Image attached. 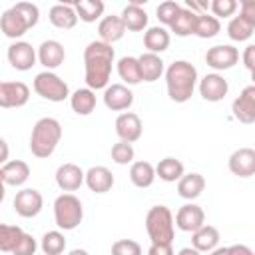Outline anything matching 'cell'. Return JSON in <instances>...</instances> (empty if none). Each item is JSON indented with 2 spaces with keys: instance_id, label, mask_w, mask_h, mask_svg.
<instances>
[{
  "instance_id": "cell-2",
  "label": "cell",
  "mask_w": 255,
  "mask_h": 255,
  "mask_svg": "<svg viewBox=\"0 0 255 255\" xmlns=\"http://www.w3.org/2000/svg\"><path fill=\"white\" fill-rule=\"evenodd\" d=\"M197 68L187 60H175L165 68V88L167 96L175 104H185L191 100L197 86Z\"/></svg>"
},
{
  "instance_id": "cell-3",
  "label": "cell",
  "mask_w": 255,
  "mask_h": 255,
  "mask_svg": "<svg viewBox=\"0 0 255 255\" xmlns=\"http://www.w3.org/2000/svg\"><path fill=\"white\" fill-rule=\"evenodd\" d=\"M40 20V10L32 2H18L12 8L4 10L0 16V30L6 38L18 42L30 28H34Z\"/></svg>"
},
{
  "instance_id": "cell-47",
  "label": "cell",
  "mask_w": 255,
  "mask_h": 255,
  "mask_svg": "<svg viewBox=\"0 0 255 255\" xmlns=\"http://www.w3.org/2000/svg\"><path fill=\"white\" fill-rule=\"evenodd\" d=\"M229 251H231V255H253V253H255L251 247H247V245H243V243H235V245H231Z\"/></svg>"
},
{
  "instance_id": "cell-21",
  "label": "cell",
  "mask_w": 255,
  "mask_h": 255,
  "mask_svg": "<svg viewBox=\"0 0 255 255\" xmlns=\"http://www.w3.org/2000/svg\"><path fill=\"white\" fill-rule=\"evenodd\" d=\"M116 183L114 173L106 165H92L86 171V185L94 193H108Z\"/></svg>"
},
{
  "instance_id": "cell-48",
  "label": "cell",
  "mask_w": 255,
  "mask_h": 255,
  "mask_svg": "<svg viewBox=\"0 0 255 255\" xmlns=\"http://www.w3.org/2000/svg\"><path fill=\"white\" fill-rule=\"evenodd\" d=\"M177 255H201V251H197L195 247H181Z\"/></svg>"
},
{
  "instance_id": "cell-15",
  "label": "cell",
  "mask_w": 255,
  "mask_h": 255,
  "mask_svg": "<svg viewBox=\"0 0 255 255\" xmlns=\"http://www.w3.org/2000/svg\"><path fill=\"white\" fill-rule=\"evenodd\" d=\"M133 104V92L126 84H110L104 90V106L112 112H126Z\"/></svg>"
},
{
  "instance_id": "cell-41",
  "label": "cell",
  "mask_w": 255,
  "mask_h": 255,
  "mask_svg": "<svg viewBox=\"0 0 255 255\" xmlns=\"http://www.w3.org/2000/svg\"><path fill=\"white\" fill-rule=\"evenodd\" d=\"M209 8H211L215 18H229L239 8V2L237 0H213L209 4Z\"/></svg>"
},
{
  "instance_id": "cell-53",
  "label": "cell",
  "mask_w": 255,
  "mask_h": 255,
  "mask_svg": "<svg viewBox=\"0 0 255 255\" xmlns=\"http://www.w3.org/2000/svg\"><path fill=\"white\" fill-rule=\"evenodd\" d=\"M253 255H255V253H253Z\"/></svg>"
},
{
  "instance_id": "cell-22",
  "label": "cell",
  "mask_w": 255,
  "mask_h": 255,
  "mask_svg": "<svg viewBox=\"0 0 255 255\" xmlns=\"http://www.w3.org/2000/svg\"><path fill=\"white\" fill-rule=\"evenodd\" d=\"M126 24L122 20V16L118 14H112V16H104L98 24V34H100V40L106 42V44H114V42H120L126 34Z\"/></svg>"
},
{
  "instance_id": "cell-46",
  "label": "cell",
  "mask_w": 255,
  "mask_h": 255,
  "mask_svg": "<svg viewBox=\"0 0 255 255\" xmlns=\"http://www.w3.org/2000/svg\"><path fill=\"white\" fill-rule=\"evenodd\" d=\"M147 255H175L171 243H151Z\"/></svg>"
},
{
  "instance_id": "cell-42",
  "label": "cell",
  "mask_w": 255,
  "mask_h": 255,
  "mask_svg": "<svg viewBox=\"0 0 255 255\" xmlns=\"http://www.w3.org/2000/svg\"><path fill=\"white\" fill-rule=\"evenodd\" d=\"M112 255H141V245L133 239H118L112 245Z\"/></svg>"
},
{
  "instance_id": "cell-40",
  "label": "cell",
  "mask_w": 255,
  "mask_h": 255,
  "mask_svg": "<svg viewBox=\"0 0 255 255\" xmlns=\"http://www.w3.org/2000/svg\"><path fill=\"white\" fill-rule=\"evenodd\" d=\"M179 10H181V6H179L177 2H173V0H165V2L157 4L155 14H157V20H159L163 26H171V22H173L175 16L179 14Z\"/></svg>"
},
{
  "instance_id": "cell-31",
  "label": "cell",
  "mask_w": 255,
  "mask_h": 255,
  "mask_svg": "<svg viewBox=\"0 0 255 255\" xmlns=\"http://www.w3.org/2000/svg\"><path fill=\"white\" fill-rule=\"evenodd\" d=\"M197 16H199V14H195V12H191V10H187V8L181 6L179 14L175 16V20H173L171 26H169V32H173V34L179 36V38H185V36L195 34Z\"/></svg>"
},
{
  "instance_id": "cell-19",
  "label": "cell",
  "mask_w": 255,
  "mask_h": 255,
  "mask_svg": "<svg viewBox=\"0 0 255 255\" xmlns=\"http://www.w3.org/2000/svg\"><path fill=\"white\" fill-rule=\"evenodd\" d=\"M64 60H66V50L58 40H44L38 46V62L48 72H54L56 68H60Z\"/></svg>"
},
{
  "instance_id": "cell-4",
  "label": "cell",
  "mask_w": 255,
  "mask_h": 255,
  "mask_svg": "<svg viewBox=\"0 0 255 255\" xmlns=\"http://www.w3.org/2000/svg\"><path fill=\"white\" fill-rule=\"evenodd\" d=\"M62 139V124L56 118H40L30 133V151L38 159L50 157Z\"/></svg>"
},
{
  "instance_id": "cell-29",
  "label": "cell",
  "mask_w": 255,
  "mask_h": 255,
  "mask_svg": "<svg viewBox=\"0 0 255 255\" xmlns=\"http://www.w3.org/2000/svg\"><path fill=\"white\" fill-rule=\"evenodd\" d=\"M155 173H157V177L161 179V181H165V183H175V181H179L183 175H185V167H183V163L177 159V157H163V159H159L157 161V165H155Z\"/></svg>"
},
{
  "instance_id": "cell-33",
  "label": "cell",
  "mask_w": 255,
  "mask_h": 255,
  "mask_svg": "<svg viewBox=\"0 0 255 255\" xmlns=\"http://www.w3.org/2000/svg\"><path fill=\"white\" fill-rule=\"evenodd\" d=\"M120 16H122V20L129 32H141L143 28H147V12L139 6L126 4Z\"/></svg>"
},
{
  "instance_id": "cell-26",
  "label": "cell",
  "mask_w": 255,
  "mask_h": 255,
  "mask_svg": "<svg viewBox=\"0 0 255 255\" xmlns=\"http://www.w3.org/2000/svg\"><path fill=\"white\" fill-rule=\"evenodd\" d=\"M139 60V68H141V80L143 82H155L165 74V64L157 54L145 52L141 56H137Z\"/></svg>"
},
{
  "instance_id": "cell-5",
  "label": "cell",
  "mask_w": 255,
  "mask_h": 255,
  "mask_svg": "<svg viewBox=\"0 0 255 255\" xmlns=\"http://www.w3.org/2000/svg\"><path fill=\"white\" fill-rule=\"evenodd\" d=\"M145 231L151 243H171L175 237V219L169 207L153 205L145 213Z\"/></svg>"
},
{
  "instance_id": "cell-14",
  "label": "cell",
  "mask_w": 255,
  "mask_h": 255,
  "mask_svg": "<svg viewBox=\"0 0 255 255\" xmlns=\"http://www.w3.org/2000/svg\"><path fill=\"white\" fill-rule=\"evenodd\" d=\"M229 92V84L227 80L217 74V72H211V74H205L201 80H199V96L205 100V102H221Z\"/></svg>"
},
{
  "instance_id": "cell-35",
  "label": "cell",
  "mask_w": 255,
  "mask_h": 255,
  "mask_svg": "<svg viewBox=\"0 0 255 255\" xmlns=\"http://www.w3.org/2000/svg\"><path fill=\"white\" fill-rule=\"evenodd\" d=\"M253 30L255 26L251 22H247L243 16H233L227 24V36L233 40V42H247L251 36H253Z\"/></svg>"
},
{
  "instance_id": "cell-38",
  "label": "cell",
  "mask_w": 255,
  "mask_h": 255,
  "mask_svg": "<svg viewBox=\"0 0 255 255\" xmlns=\"http://www.w3.org/2000/svg\"><path fill=\"white\" fill-rule=\"evenodd\" d=\"M22 235H24V231L18 225H6V223L0 225V249L4 253H12L14 247L18 245V241L22 239Z\"/></svg>"
},
{
  "instance_id": "cell-49",
  "label": "cell",
  "mask_w": 255,
  "mask_h": 255,
  "mask_svg": "<svg viewBox=\"0 0 255 255\" xmlns=\"http://www.w3.org/2000/svg\"><path fill=\"white\" fill-rule=\"evenodd\" d=\"M0 145H2V165H4L8 161V143H6V139H2Z\"/></svg>"
},
{
  "instance_id": "cell-16",
  "label": "cell",
  "mask_w": 255,
  "mask_h": 255,
  "mask_svg": "<svg viewBox=\"0 0 255 255\" xmlns=\"http://www.w3.org/2000/svg\"><path fill=\"white\" fill-rule=\"evenodd\" d=\"M116 133L120 137V141H126V143H133L141 137L143 133V126H141V120L137 114L133 112H124L116 118Z\"/></svg>"
},
{
  "instance_id": "cell-13",
  "label": "cell",
  "mask_w": 255,
  "mask_h": 255,
  "mask_svg": "<svg viewBox=\"0 0 255 255\" xmlns=\"http://www.w3.org/2000/svg\"><path fill=\"white\" fill-rule=\"evenodd\" d=\"M233 118L241 124H255V86H245L231 104Z\"/></svg>"
},
{
  "instance_id": "cell-51",
  "label": "cell",
  "mask_w": 255,
  "mask_h": 255,
  "mask_svg": "<svg viewBox=\"0 0 255 255\" xmlns=\"http://www.w3.org/2000/svg\"><path fill=\"white\" fill-rule=\"evenodd\" d=\"M68 255H90V253H88L86 249H80V247H78V249H72Z\"/></svg>"
},
{
  "instance_id": "cell-36",
  "label": "cell",
  "mask_w": 255,
  "mask_h": 255,
  "mask_svg": "<svg viewBox=\"0 0 255 255\" xmlns=\"http://www.w3.org/2000/svg\"><path fill=\"white\" fill-rule=\"evenodd\" d=\"M40 249L44 255H62L64 249H66V237L62 231L54 229V231H46L42 235V241H40Z\"/></svg>"
},
{
  "instance_id": "cell-27",
  "label": "cell",
  "mask_w": 255,
  "mask_h": 255,
  "mask_svg": "<svg viewBox=\"0 0 255 255\" xmlns=\"http://www.w3.org/2000/svg\"><path fill=\"white\" fill-rule=\"evenodd\" d=\"M155 177H157L155 167H153L149 161H145V159L133 161V163L129 165V181H131L135 187H139V189L149 187V185L155 181Z\"/></svg>"
},
{
  "instance_id": "cell-24",
  "label": "cell",
  "mask_w": 255,
  "mask_h": 255,
  "mask_svg": "<svg viewBox=\"0 0 255 255\" xmlns=\"http://www.w3.org/2000/svg\"><path fill=\"white\" fill-rule=\"evenodd\" d=\"M219 239H221L219 229L205 223L201 229H197L195 233H191V247H195V249L201 251V253H205V251L211 253L213 249H217Z\"/></svg>"
},
{
  "instance_id": "cell-54",
  "label": "cell",
  "mask_w": 255,
  "mask_h": 255,
  "mask_svg": "<svg viewBox=\"0 0 255 255\" xmlns=\"http://www.w3.org/2000/svg\"><path fill=\"white\" fill-rule=\"evenodd\" d=\"M42 255H44V253H42Z\"/></svg>"
},
{
  "instance_id": "cell-44",
  "label": "cell",
  "mask_w": 255,
  "mask_h": 255,
  "mask_svg": "<svg viewBox=\"0 0 255 255\" xmlns=\"http://www.w3.org/2000/svg\"><path fill=\"white\" fill-rule=\"evenodd\" d=\"M239 16L255 26V0H241L239 2Z\"/></svg>"
},
{
  "instance_id": "cell-25",
  "label": "cell",
  "mask_w": 255,
  "mask_h": 255,
  "mask_svg": "<svg viewBox=\"0 0 255 255\" xmlns=\"http://www.w3.org/2000/svg\"><path fill=\"white\" fill-rule=\"evenodd\" d=\"M169 42H171L169 30H165L163 26H149L143 34V46L147 48V52L157 56L169 48Z\"/></svg>"
},
{
  "instance_id": "cell-23",
  "label": "cell",
  "mask_w": 255,
  "mask_h": 255,
  "mask_svg": "<svg viewBox=\"0 0 255 255\" xmlns=\"http://www.w3.org/2000/svg\"><path fill=\"white\" fill-rule=\"evenodd\" d=\"M48 20L58 30H72L80 18L74 4H54L48 12Z\"/></svg>"
},
{
  "instance_id": "cell-34",
  "label": "cell",
  "mask_w": 255,
  "mask_h": 255,
  "mask_svg": "<svg viewBox=\"0 0 255 255\" xmlns=\"http://www.w3.org/2000/svg\"><path fill=\"white\" fill-rule=\"evenodd\" d=\"M76 12H78V18L86 24H92L96 20H100V16L104 14V2L102 0H80L74 4Z\"/></svg>"
},
{
  "instance_id": "cell-28",
  "label": "cell",
  "mask_w": 255,
  "mask_h": 255,
  "mask_svg": "<svg viewBox=\"0 0 255 255\" xmlns=\"http://www.w3.org/2000/svg\"><path fill=\"white\" fill-rule=\"evenodd\" d=\"M203 189H205V177L201 173H185L177 181V193L187 201L197 199L203 193Z\"/></svg>"
},
{
  "instance_id": "cell-11",
  "label": "cell",
  "mask_w": 255,
  "mask_h": 255,
  "mask_svg": "<svg viewBox=\"0 0 255 255\" xmlns=\"http://www.w3.org/2000/svg\"><path fill=\"white\" fill-rule=\"evenodd\" d=\"M205 225V211L197 203H185L175 213V227L185 233H195Z\"/></svg>"
},
{
  "instance_id": "cell-50",
  "label": "cell",
  "mask_w": 255,
  "mask_h": 255,
  "mask_svg": "<svg viewBox=\"0 0 255 255\" xmlns=\"http://www.w3.org/2000/svg\"><path fill=\"white\" fill-rule=\"evenodd\" d=\"M209 255H231V251H229V247H217Z\"/></svg>"
},
{
  "instance_id": "cell-37",
  "label": "cell",
  "mask_w": 255,
  "mask_h": 255,
  "mask_svg": "<svg viewBox=\"0 0 255 255\" xmlns=\"http://www.w3.org/2000/svg\"><path fill=\"white\" fill-rule=\"evenodd\" d=\"M219 30H221V22L213 14H207L205 12V14H199L197 16V26H195V36L197 38H203V40L213 38V36L219 34Z\"/></svg>"
},
{
  "instance_id": "cell-45",
  "label": "cell",
  "mask_w": 255,
  "mask_h": 255,
  "mask_svg": "<svg viewBox=\"0 0 255 255\" xmlns=\"http://www.w3.org/2000/svg\"><path fill=\"white\" fill-rule=\"evenodd\" d=\"M241 60H243V66H245L249 72H255V44H249V46L243 50Z\"/></svg>"
},
{
  "instance_id": "cell-39",
  "label": "cell",
  "mask_w": 255,
  "mask_h": 255,
  "mask_svg": "<svg viewBox=\"0 0 255 255\" xmlns=\"http://www.w3.org/2000/svg\"><path fill=\"white\" fill-rule=\"evenodd\" d=\"M133 157H135V151H133V145H131V143L118 141V143L112 145V159H114L118 165L133 163Z\"/></svg>"
},
{
  "instance_id": "cell-8",
  "label": "cell",
  "mask_w": 255,
  "mask_h": 255,
  "mask_svg": "<svg viewBox=\"0 0 255 255\" xmlns=\"http://www.w3.org/2000/svg\"><path fill=\"white\" fill-rule=\"evenodd\" d=\"M12 205H14V211L24 217V219H30V217H36L42 207H44V197L38 189L34 187H24L20 191H16L14 199H12Z\"/></svg>"
},
{
  "instance_id": "cell-20",
  "label": "cell",
  "mask_w": 255,
  "mask_h": 255,
  "mask_svg": "<svg viewBox=\"0 0 255 255\" xmlns=\"http://www.w3.org/2000/svg\"><path fill=\"white\" fill-rule=\"evenodd\" d=\"M30 177V165L22 159H12V161H6L2 167H0V179L4 185H10V187H20L28 181Z\"/></svg>"
},
{
  "instance_id": "cell-32",
  "label": "cell",
  "mask_w": 255,
  "mask_h": 255,
  "mask_svg": "<svg viewBox=\"0 0 255 255\" xmlns=\"http://www.w3.org/2000/svg\"><path fill=\"white\" fill-rule=\"evenodd\" d=\"M70 106L78 116H90L96 110V92L90 88H80L70 96Z\"/></svg>"
},
{
  "instance_id": "cell-9",
  "label": "cell",
  "mask_w": 255,
  "mask_h": 255,
  "mask_svg": "<svg viewBox=\"0 0 255 255\" xmlns=\"http://www.w3.org/2000/svg\"><path fill=\"white\" fill-rule=\"evenodd\" d=\"M6 58H8V62H10V66L14 70L28 72V70H32V66H36L38 52L32 48V44H28L24 40H18V42H12L8 46Z\"/></svg>"
},
{
  "instance_id": "cell-43",
  "label": "cell",
  "mask_w": 255,
  "mask_h": 255,
  "mask_svg": "<svg viewBox=\"0 0 255 255\" xmlns=\"http://www.w3.org/2000/svg\"><path fill=\"white\" fill-rule=\"evenodd\" d=\"M36 249H38V241L30 233H24L18 245L14 247L12 255H36Z\"/></svg>"
},
{
  "instance_id": "cell-10",
  "label": "cell",
  "mask_w": 255,
  "mask_h": 255,
  "mask_svg": "<svg viewBox=\"0 0 255 255\" xmlns=\"http://www.w3.org/2000/svg\"><path fill=\"white\" fill-rule=\"evenodd\" d=\"M239 62V50L231 44H217L205 52V64L215 72L233 68Z\"/></svg>"
},
{
  "instance_id": "cell-18",
  "label": "cell",
  "mask_w": 255,
  "mask_h": 255,
  "mask_svg": "<svg viewBox=\"0 0 255 255\" xmlns=\"http://www.w3.org/2000/svg\"><path fill=\"white\" fill-rule=\"evenodd\" d=\"M54 177H56V185L66 193L76 191L82 187V183H86V171L76 163H62L56 169Z\"/></svg>"
},
{
  "instance_id": "cell-7",
  "label": "cell",
  "mask_w": 255,
  "mask_h": 255,
  "mask_svg": "<svg viewBox=\"0 0 255 255\" xmlns=\"http://www.w3.org/2000/svg\"><path fill=\"white\" fill-rule=\"evenodd\" d=\"M32 86H34V92H36L40 98L48 100V102H64V100H68V98L72 96L68 84H66L56 72L44 70V72L36 74Z\"/></svg>"
},
{
  "instance_id": "cell-17",
  "label": "cell",
  "mask_w": 255,
  "mask_h": 255,
  "mask_svg": "<svg viewBox=\"0 0 255 255\" xmlns=\"http://www.w3.org/2000/svg\"><path fill=\"white\" fill-rule=\"evenodd\" d=\"M227 167L237 177H253L255 175V149L253 147L235 149L227 159Z\"/></svg>"
},
{
  "instance_id": "cell-30",
  "label": "cell",
  "mask_w": 255,
  "mask_h": 255,
  "mask_svg": "<svg viewBox=\"0 0 255 255\" xmlns=\"http://www.w3.org/2000/svg\"><path fill=\"white\" fill-rule=\"evenodd\" d=\"M118 76L124 80L126 86H137L141 80V68H139V60L135 56H124L118 60Z\"/></svg>"
},
{
  "instance_id": "cell-52",
  "label": "cell",
  "mask_w": 255,
  "mask_h": 255,
  "mask_svg": "<svg viewBox=\"0 0 255 255\" xmlns=\"http://www.w3.org/2000/svg\"><path fill=\"white\" fill-rule=\"evenodd\" d=\"M251 82H253V86H255V72H251Z\"/></svg>"
},
{
  "instance_id": "cell-6",
  "label": "cell",
  "mask_w": 255,
  "mask_h": 255,
  "mask_svg": "<svg viewBox=\"0 0 255 255\" xmlns=\"http://www.w3.org/2000/svg\"><path fill=\"white\" fill-rule=\"evenodd\" d=\"M84 219V205L74 193H62L54 199V221L60 229L72 231Z\"/></svg>"
},
{
  "instance_id": "cell-12",
  "label": "cell",
  "mask_w": 255,
  "mask_h": 255,
  "mask_svg": "<svg viewBox=\"0 0 255 255\" xmlns=\"http://www.w3.org/2000/svg\"><path fill=\"white\" fill-rule=\"evenodd\" d=\"M30 100V88L24 82H0V106L8 108H22Z\"/></svg>"
},
{
  "instance_id": "cell-1",
  "label": "cell",
  "mask_w": 255,
  "mask_h": 255,
  "mask_svg": "<svg viewBox=\"0 0 255 255\" xmlns=\"http://www.w3.org/2000/svg\"><path fill=\"white\" fill-rule=\"evenodd\" d=\"M116 62V50L102 42L94 40L84 48V80L90 90H106L110 86L112 68Z\"/></svg>"
}]
</instances>
